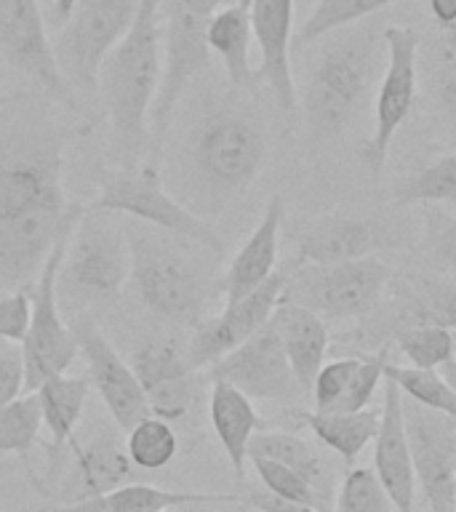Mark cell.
<instances>
[{"label": "cell", "instance_id": "cell-10", "mask_svg": "<svg viewBox=\"0 0 456 512\" xmlns=\"http://www.w3.org/2000/svg\"><path fill=\"white\" fill-rule=\"evenodd\" d=\"M86 208H78L67 227L62 230L56 240L54 251L48 254L38 280L32 283L30 299H32V315L30 328L22 342L24 352V368H27V387L24 395L38 392V387L54 376H62L70 371V366L78 358V342L72 336V328L64 323L62 310H59V272H62L64 254H67V243L80 222Z\"/></svg>", "mask_w": 456, "mask_h": 512}, {"label": "cell", "instance_id": "cell-11", "mask_svg": "<svg viewBox=\"0 0 456 512\" xmlns=\"http://www.w3.org/2000/svg\"><path fill=\"white\" fill-rule=\"evenodd\" d=\"M139 0H80L54 38V56L72 91L94 94L107 56L134 24Z\"/></svg>", "mask_w": 456, "mask_h": 512}, {"label": "cell", "instance_id": "cell-19", "mask_svg": "<svg viewBox=\"0 0 456 512\" xmlns=\"http://www.w3.org/2000/svg\"><path fill=\"white\" fill-rule=\"evenodd\" d=\"M136 379L142 384L152 416L176 422L184 419L195 400V368L187 355V344L176 336H155L131 358Z\"/></svg>", "mask_w": 456, "mask_h": 512}, {"label": "cell", "instance_id": "cell-30", "mask_svg": "<svg viewBox=\"0 0 456 512\" xmlns=\"http://www.w3.org/2000/svg\"><path fill=\"white\" fill-rule=\"evenodd\" d=\"M88 392H91V382L88 376H54L38 387V403H40V419L43 427L51 435V456L62 454L64 446L72 443V432L75 424L83 416L86 408Z\"/></svg>", "mask_w": 456, "mask_h": 512}, {"label": "cell", "instance_id": "cell-6", "mask_svg": "<svg viewBox=\"0 0 456 512\" xmlns=\"http://www.w3.org/2000/svg\"><path fill=\"white\" fill-rule=\"evenodd\" d=\"M232 3V0H230ZM227 0H171L163 22V78L150 112V150L147 166L158 168L176 104L192 80L211 64L208 24Z\"/></svg>", "mask_w": 456, "mask_h": 512}, {"label": "cell", "instance_id": "cell-38", "mask_svg": "<svg viewBox=\"0 0 456 512\" xmlns=\"http://www.w3.org/2000/svg\"><path fill=\"white\" fill-rule=\"evenodd\" d=\"M38 395H22L8 406H0V454H27L40 432Z\"/></svg>", "mask_w": 456, "mask_h": 512}, {"label": "cell", "instance_id": "cell-42", "mask_svg": "<svg viewBox=\"0 0 456 512\" xmlns=\"http://www.w3.org/2000/svg\"><path fill=\"white\" fill-rule=\"evenodd\" d=\"M424 251L432 262L456 272V216L438 206L422 208Z\"/></svg>", "mask_w": 456, "mask_h": 512}, {"label": "cell", "instance_id": "cell-2", "mask_svg": "<svg viewBox=\"0 0 456 512\" xmlns=\"http://www.w3.org/2000/svg\"><path fill=\"white\" fill-rule=\"evenodd\" d=\"M267 160L259 115L238 99H224L198 118L179 152L184 206L192 214H219L251 187Z\"/></svg>", "mask_w": 456, "mask_h": 512}, {"label": "cell", "instance_id": "cell-26", "mask_svg": "<svg viewBox=\"0 0 456 512\" xmlns=\"http://www.w3.org/2000/svg\"><path fill=\"white\" fill-rule=\"evenodd\" d=\"M208 416H211V427L222 443L224 454L230 459L235 478L243 480L248 446L256 432H262L264 427L256 414L254 400L248 398L246 392H240L235 384L216 379L211 382V395H208Z\"/></svg>", "mask_w": 456, "mask_h": 512}, {"label": "cell", "instance_id": "cell-5", "mask_svg": "<svg viewBox=\"0 0 456 512\" xmlns=\"http://www.w3.org/2000/svg\"><path fill=\"white\" fill-rule=\"evenodd\" d=\"M131 283L152 315L171 326L195 328L206 320L211 286L203 267L174 240L131 230Z\"/></svg>", "mask_w": 456, "mask_h": 512}, {"label": "cell", "instance_id": "cell-29", "mask_svg": "<svg viewBox=\"0 0 456 512\" xmlns=\"http://www.w3.org/2000/svg\"><path fill=\"white\" fill-rule=\"evenodd\" d=\"M232 494H200V491H166V488L147 486V483H128L110 494L80 504H62L56 510L43 512H168L184 504L235 502Z\"/></svg>", "mask_w": 456, "mask_h": 512}, {"label": "cell", "instance_id": "cell-27", "mask_svg": "<svg viewBox=\"0 0 456 512\" xmlns=\"http://www.w3.org/2000/svg\"><path fill=\"white\" fill-rule=\"evenodd\" d=\"M248 456H264V459H272V462L286 464L288 470H294L296 475H302L315 494L320 496V502L326 510L334 507L336 491H339V483H336L334 464L328 462L326 456L320 454L318 448L307 443L299 435H291V432H278V430H262L256 432L251 446H248Z\"/></svg>", "mask_w": 456, "mask_h": 512}, {"label": "cell", "instance_id": "cell-39", "mask_svg": "<svg viewBox=\"0 0 456 512\" xmlns=\"http://www.w3.org/2000/svg\"><path fill=\"white\" fill-rule=\"evenodd\" d=\"M334 512H395L390 496L384 494L382 483L374 470L358 467L350 470L339 483L334 499Z\"/></svg>", "mask_w": 456, "mask_h": 512}, {"label": "cell", "instance_id": "cell-41", "mask_svg": "<svg viewBox=\"0 0 456 512\" xmlns=\"http://www.w3.org/2000/svg\"><path fill=\"white\" fill-rule=\"evenodd\" d=\"M358 366L360 355H344V358L323 363V368L315 376V382H312V403H315L318 414H334Z\"/></svg>", "mask_w": 456, "mask_h": 512}, {"label": "cell", "instance_id": "cell-43", "mask_svg": "<svg viewBox=\"0 0 456 512\" xmlns=\"http://www.w3.org/2000/svg\"><path fill=\"white\" fill-rule=\"evenodd\" d=\"M30 315V288L0 294V339L3 342L22 344L24 336H27V328H30Z\"/></svg>", "mask_w": 456, "mask_h": 512}, {"label": "cell", "instance_id": "cell-25", "mask_svg": "<svg viewBox=\"0 0 456 512\" xmlns=\"http://www.w3.org/2000/svg\"><path fill=\"white\" fill-rule=\"evenodd\" d=\"M272 323L278 328L280 342L286 347L296 382H299L302 392L312 390V382L326 363L328 344H331L328 323L307 307L291 302H280V307L272 315Z\"/></svg>", "mask_w": 456, "mask_h": 512}, {"label": "cell", "instance_id": "cell-18", "mask_svg": "<svg viewBox=\"0 0 456 512\" xmlns=\"http://www.w3.org/2000/svg\"><path fill=\"white\" fill-rule=\"evenodd\" d=\"M208 376L211 382L235 384L251 400H291L302 392L272 318L238 350L216 360Z\"/></svg>", "mask_w": 456, "mask_h": 512}, {"label": "cell", "instance_id": "cell-12", "mask_svg": "<svg viewBox=\"0 0 456 512\" xmlns=\"http://www.w3.org/2000/svg\"><path fill=\"white\" fill-rule=\"evenodd\" d=\"M414 326L456 331V280L446 275L403 272L392 275L382 304L358 328V344L387 347L390 339Z\"/></svg>", "mask_w": 456, "mask_h": 512}, {"label": "cell", "instance_id": "cell-35", "mask_svg": "<svg viewBox=\"0 0 456 512\" xmlns=\"http://www.w3.org/2000/svg\"><path fill=\"white\" fill-rule=\"evenodd\" d=\"M384 379L398 384L403 398L414 400L419 406H427L438 414L448 416L456 422V392L454 387L440 376V371H422V368L395 366L387 363Z\"/></svg>", "mask_w": 456, "mask_h": 512}, {"label": "cell", "instance_id": "cell-45", "mask_svg": "<svg viewBox=\"0 0 456 512\" xmlns=\"http://www.w3.org/2000/svg\"><path fill=\"white\" fill-rule=\"evenodd\" d=\"M248 504H251L256 512H318L315 507H310V504L280 499V496L270 494V491H256V494L248 496Z\"/></svg>", "mask_w": 456, "mask_h": 512}, {"label": "cell", "instance_id": "cell-17", "mask_svg": "<svg viewBox=\"0 0 456 512\" xmlns=\"http://www.w3.org/2000/svg\"><path fill=\"white\" fill-rule=\"evenodd\" d=\"M70 328L78 342V352L86 360L88 382L99 392V398L104 400V406L120 430L128 432L142 419L152 416L147 395H144L131 363L120 358L118 350L99 331L94 320L78 318Z\"/></svg>", "mask_w": 456, "mask_h": 512}, {"label": "cell", "instance_id": "cell-4", "mask_svg": "<svg viewBox=\"0 0 456 512\" xmlns=\"http://www.w3.org/2000/svg\"><path fill=\"white\" fill-rule=\"evenodd\" d=\"M312 67L302 99L304 128L312 142H328L350 126L371 83L387 64L382 32L339 30Z\"/></svg>", "mask_w": 456, "mask_h": 512}, {"label": "cell", "instance_id": "cell-32", "mask_svg": "<svg viewBox=\"0 0 456 512\" xmlns=\"http://www.w3.org/2000/svg\"><path fill=\"white\" fill-rule=\"evenodd\" d=\"M392 203L411 206H438V203H456V150L432 160L430 166L419 168L414 174L403 176L390 187Z\"/></svg>", "mask_w": 456, "mask_h": 512}, {"label": "cell", "instance_id": "cell-15", "mask_svg": "<svg viewBox=\"0 0 456 512\" xmlns=\"http://www.w3.org/2000/svg\"><path fill=\"white\" fill-rule=\"evenodd\" d=\"M416 486L430 512H456V422L403 398Z\"/></svg>", "mask_w": 456, "mask_h": 512}, {"label": "cell", "instance_id": "cell-13", "mask_svg": "<svg viewBox=\"0 0 456 512\" xmlns=\"http://www.w3.org/2000/svg\"><path fill=\"white\" fill-rule=\"evenodd\" d=\"M382 38L387 46V64H384L379 91H376L374 131L363 147V160L374 174H379L390 158L392 139L414 110L416 91H419V83H416L419 38H416V32L411 27L390 24L382 30Z\"/></svg>", "mask_w": 456, "mask_h": 512}, {"label": "cell", "instance_id": "cell-1", "mask_svg": "<svg viewBox=\"0 0 456 512\" xmlns=\"http://www.w3.org/2000/svg\"><path fill=\"white\" fill-rule=\"evenodd\" d=\"M64 150L54 128L11 126L0 134V294L32 288L78 211L64 198Z\"/></svg>", "mask_w": 456, "mask_h": 512}, {"label": "cell", "instance_id": "cell-21", "mask_svg": "<svg viewBox=\"0 0 456 512\" xmlns=\"http://www.w3.org/2000/svg\"><path fill=\"white\" fill-rule=\"evenodd\" d=\"M374 475L384 494L390 496L395 512H414L416 475L403 414V392L390 379H384L382 416L374 438Z\"/></svg>", "mask_w": 456, "mask_h": 512}, {"label": "cell", "instance_id": "cell-48", "mask_svg": "<svg viewBox=\"0 0 456 512\" xmlns=\"http://www.w3.org/2000/svg\"><path fill=\"white\" fill-rule=\"evenodd\" d=\"M438 371H440V376H443V379H446V382L451 384V387H454V392H456V358L448 360L446 366H440Z\"/></svg>", "mask_w": 456, "mask_h": 512}, {"label": "cell", "instance_id": "cell-36", "mask_svg": "<svg viewBox=\"0 0 456 512\" xmlns=\"http://www.w3.org/2000/svg\"><path fill=\"white\" fill-rule=\"evenodd\" d=\"M126 451L136 470H163L179 451V438H176L171 422L158 419V416H147L128 430Z\"/></svg>", "mask_w": 456, "mask_h": 512}, {"label": "cell", "instance_id": "cell-9", "mask_svg": "<svg viewBox=\"0 0 456 512\" xmlns=\"http://www.w3.org/2000/svg\"><path fill=\"white\" fill-rule=\"evenodd\" d=\"M390 280V264L379 256L328 267L302 264L288 272L283 302L307 307L323 320H366L382 304Z\"/></svg>", "mask_w": 456, "mask_h": 512}, {"label": "cell", "instance_id": "cell-3", "mask_svg": "<svg viewBox=\"0 0 456 512\" xmlns=\"http://www.w3.org/2000/svg\"><path fill=\"white\" fill-rule=\"evenodd\" d=\"M163 0H139L131 30L107 56L99 91L110 115L112 147L123 171H136L150 150V112L163 78Z\"/></svg>", "mask_w": 456, "mask_h": 512}, {"label": "cell", "instance_id": "cell-28", "mask_svg": "<svg viewBox=\"0 0 456 512\" xmlns=\"http://www.w3.org/2000/svg\"><path fill=\"white\" fill-rule=\"evenodd\" d=\"M208 48L224 64L232 88H254L259 80V70L251 67V0H232L219 8L208 24Z\"/></svg>", "mask_w": 456, "mask_h": 512}, {"label": "cell", "instance_id": "cell-31", "mask_svg": "<svg viewBox=\"0 0 456 512\" xmlns=\"http://www.w3.org/2000/svg\"><path fill=\"white\" fill-rule=\"evenodd\" d=\"M302 422L315 432V438L342 456L344 462L352 464L363 454L368 443H374L376 430H379V416L382 408H366V411H355V414H318V411H302Z\"/></svg>", "mask_w": 456, "mask_h": 512}, {"label": "cell", "instance_id": "cell-40", "mask_svg": "<svg viewBox=\"0 0 456 512\" xmlns=\"http://www.w3.org/2000/svg\"><path fill=\"white\" fill-rule=\"evenodd\" d=\"M248 462H251V467H254L256 475H259V480H262L270 494L280 496V499H291V502L310 504L318 512H328L323 502H320V496L315 494V488L302 475L288 470L286 464L272 462V459H264V456H248Z\"/></svg>", "mask_w": 456, "mask_h": 512}, {"label": "cell", "instance_id": "cell-37", "mask_svg": "<svg viewBox=\"0 0 456 512\" xmlns=\"http://www.w3.org/2000/svg\"><path fill=\"white\" fill-rule=\"evenodd\" d=\"M400 352L411 368L438 371L448 360L456 358V334L443 326H414L395 336Z\"/></svg>", "mask_w": 456, "mask_h": 512}, {"label": "cell", "instance_id": "cell-47", "mask_svg": "<svg viewBox=\"0 0 456 512\" xmlns=\"http://www.w3.org/2000/svg\"><path fill=\"white\" fill-rule=\"evenodd\" d=\"M80 0H54L51 3V16H54V24H64L72 16V11L78 8Z\"/></svg>", "mask_w": 456, "mask_h": 512}, {"label": "cell", "instance_id": "cell-24", "mask_svg": "<svg viewBox=\"0 0 456 512\" xmlns=\"http://www.w3.org/2000/svg\"><path fill=\"white\" fill-rule=\"evenodd\" d=\"M72 475L67 480V504H80L110 494L115 488L134 483L136 467L128 451L112 432H102L86 446L72 440Z\"/></svg>", "mask_w": 456, "mask_h": 512}, {"label": "cell", "instance_id": "cell-16", "mask_svg": "<svg viewBox=\"0 0 456 512\" xmlns=\"http://www.w3.org/2000/svg\"><path fill=\"white\" fill-rule=\"evenodd\" d=\"M288 272L278 270L264 286H259L254 294L243 296L240 302L224 304V310L214 318H206L195 331L192 339L187 342V355L195 371L200 368H211L216 360L238 350L240 344L248 342L251 336L270 323L275 310L283 302L286 294Z\"/></svg>", "mask_w": 456, "mask_h": 512}, {"label": "cell", "instance_id": "cell-20", "mask_svg": "<svg viewBox=\"0 0 456 512\" xmlns=\"http://www.w3.org/2000/svg\"><path fill=\"white\" fill-rule=\"evenodd\" d=\"M294 240V262L302 264H328L355 262L374 256L384 243L382 227L371 219L355 214H323L315 219H304L291 230Z\"/></svg>", "mask_w": 456, "mask_h": 512}, {"label": "cell", "instance_id": "cell-8", "mask_svg": "<svg viewBox=\"0 0 456 512\" xmlns=\"http://www.w3.org/2000/svg\"><path fill=\"white\" fill-rule=\"evenodd\" d=\"M88 211L131 216L155 230L187 240L211 256L224 254V243L214 227L198 214H192L182 200L166 192L158 168L142 166L136 171H123V168L99 171V198L88 206Z\"/></svg>", "mask_w": 456, "mask_h": 512}, {"label": "cell", "instance_id": "cell-33", "mask_svg": "<svg viewBox=\"0 0 456 512\" xmlns=\"http://www.w3.org/2000/svg\"><path fill=\"white\" fill-rule=\"evenodd\" d=\"M424 70L440 115L456 126V24L440 27L438 35L427 43Z\"/></svg>", "mask_w": 456, "mask_h": 512}, {"label": "cell", "instance_id": "cell-34", "mask_svg": "<svg viewBox=\"0 0 456 512\" xmlns=\"http://www.w3.org/2000/svg\"><path fill=\"white\" fill-rule=\"evenodd\" d=\"M392 3H403V0H318L312 14L296 30V46H304V43H312L323 35L352 27L355 22L376 14L379 8L392 6Z\"/></svg>", "mask_w": 456, "mask_h": 512}, {"label": "cell", "instance_id": "cell-44", "mask_svg": "<svg viewBox=\"0 0 456 512\" xmlns=\"http://www.w3.org/2000/svg\"><path fill=\"white\" fill-rule=\"evenodd\" d=\"M27 368H24L22 344L0 339V406H8L24 395Z\"/></svg>", "mask_w": 456, "mask_h": 512}, {"label": "cell", "instance_id": "cell-46", "mask_svg": "<svg viewBox=\"0 0 456 512\" xmlns=\"http://www.w3.org/2000/svg\"><path fill=\"white\" fill-rule=\"evenodd\" d=\"M430 14L438 22V27H454L456 0H430Z\"/></svg>", "mask_w": 456, "mask_h": 512}, {"label": "cell", "instance_id": "cell-23", "mask_svg": "<svg viewBox=\"0 0 456 512\" xmlns=\"http://www.w3.org/2000/svg\"><path fill=\"white\" fill-rule=\"evenodd\" d=\"M283 219H286L283 195H272L256 230L248 235V240L240 246L238 254L232 256L230 267H227V275L222 280L224 304L240 302L243 296L254 294L256 288L264 286L278 272L275 264H278Z\"/></svg>", "mask_w": 456, "mask_h": 512}, {"label": "cell", "instance_id": "cell-7", "mask_svg": "<svg viewBox=\"0 0 456 512\" xmlns=\"http://www.w3.org/2000/svg\"><path fill=\"white\" fill-rule=\"evenodd\" d=\"M131 278V243L112 222L110 214L83 211L67 243L59 294H67L78 307L107 310L118 302Z\"/></svg>", "mask_w": 456, "mask_h": 512}, {"label": "cell", "instance_id": "cell-14", "mask_svg": "<svg viewBox=\"0 0 456 512\" xmlns=\"http://www.w3.org/2000/svg\"><path fill=\"white\" fill-rule=\"evenodd\" d=\"M0 59L51 99L75 107V91L56 64L38 0H0Z\"/></svg>", "mask_w": 456, "mask_h": 512}, {"label": "cell", "instance_id": "cell-22", "mask_svg": "<svg viewBox=\"0 0 456 512\" xmlns=\"http://www.w3.org/2000/svg\"><path fill=\"white\" fill-rule=\"evenodd\" d=\"M251 27L259 43V80L275 96L283 115L296 112V86L291 75V27H294V0H251Z\"/></svg>", "mask_w": 456, "mask_h": 512}]
</instances>
